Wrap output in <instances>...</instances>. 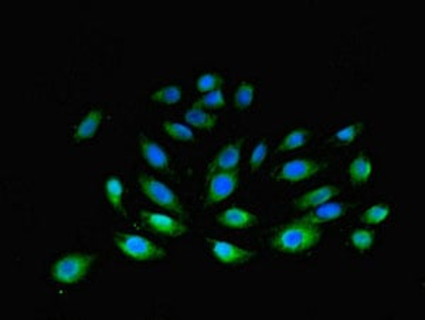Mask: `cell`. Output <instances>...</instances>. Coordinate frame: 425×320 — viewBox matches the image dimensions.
Listing matches in <instances>:
<instances>
[{
    "instance_id": "cell-20",
    "label": "cell",
    "mask_w": 425,
    "mask_h": 320,
    "mask_svg": "<svg viewBox=\"0 0 425 320\" xmlns=\"http://www.w3.org/2000/svg\"><path fill=\"white\" fill-rule=\"evenodd\" d=\"M163 131L175 140L179 142H192L195 140V133L190 128H188L183 124L175 122V121H164L163 122Z\"/></svg>"
},
{
    "instance_id": "cell-24",
    "label": "cell",
    "mask_w": 425,
    "mask_h": 320,
    "mask_svg": "<svg viewBox=\"0 0 425 320\" xmlns=\"http://www.w3.org/2000/svg\"><path fill=\"white\" fill-rule=\"evenodd\" d=\"M351 239L359 253H367L374 244V234L369 229H355Z\"/></svg>"
},
{
    "instance_id": "cell-18",
    "label": "cell",
    "mask_w": 425,
    "mask_h": 320,
    "mask_svg": "<svg viewBox=\"0 0 425 320\" xmlns=\"http://www.w3.org/2000/svg\"><path fill=\"white\" fill-rule=\"evenodd\" d=\"M185 119L189 125L196 126L199 129H213L217 124V118L204 111V108L199 105H193L185 115Z\"/></svg>"
},
{
    "instance_id": "cell-27",
    "label": "cell",
    "mask_w": 425,
    "mask_h": 320,
    "mask_svg": "<svg viewBox=\"0 0 425 320\" xmlns=\"http://www.w3.org/2000/svg\"><path fill=\"white\" fill-rule=\"evenodd\" d=\"M267 153H268V145H267L266 140L260 142L257 146L252 149L251 156H249V166H251L252 172L260 171V168L263 166L264 160L267 157Z\"/></svg>"
},
{
    "instance_id": "cell-6",
    "label": "cell",
    "mask_w": 425,
    "mask_h": 320,
    "mask_svg": "<svg viewBox=\"0 0 425 320\" xmlns=\"http://www.w3.org/2000/svg\"><path fill=\"white\" fill-rule=\"evenodd\" d=\"M240 182L238 169L230 172H217L211 175L207 189V203H220L228 199Z\"/></svg>"
},
{
    "instance_id": "cell-15",
    "label": "cell",
    "mask_w": 425,
    "mask_h": 320,
    "mask_svg": "<svg viewBox=\"0 0 425 320\" xmlns=\"http://www.w3.org/2000/svg\"><path fill=\"white\" fill-rule=\"evenodd\" d=\"M372 171H373V166H372L370 159L366 154H359L351 162L348 172H349L351 182L355 186H360V185L367 183V180L372 176Z\"/></svg>"
},
{
    "instance_id": "cell-5",
    "label": "cell",
    "mask_w": 425,
    "mask_h": 320,
    "mask_svg": "<svg viewBox=\"0 0 425 320\" xmlns=\"http://www.w3.org/2000/svg\"><path fill=\"white\" fill-rule=\"evenodd\" d=\"M322 165L312 159H294L284 164L277 172V180L298 183L320 172Z\"/></svg>"
},
{
    "instance_id": "cell-19",
    "label": "cell",
    "mask_w": 425,
    "mask_h": 320,
    "mask_svg": "<svg viewBox=\"0 0 425 320\" xmlns=\"http://www.w3.org/2000/svg\"><path fill=\"white\" fill-rule=\"evenodd\" d=\"M182 97H183V90L179 86L172 84V86L162 87L155 93H152L150 101L162 105H175L182 100Z\"/></svg>"
},
{
    "instance_id": "cell-10",
    "label": "cell",
    "mask_w": 425,
    "mask_h": 320,
    "mask_svg": "<svg viewBox=\"0 0 425 320\" xmlns=\"http://www.w3.org/2000/svg\"><path fill=\"white\" fill-rule=\"evenodd\" d=\"M217 222L228 229H247L257 224L259 218L252 213L242 210L240 207H233L221 211L216 217Z\"/></svg>"
},
{
    "instance_id": "cell-13",
    "label": "cell",
    "mask_w": 425,
    "mask_h": 320,
    "mask_svg": "<svg viewBox=\"0 0 425 320\" xmlns=\"http://www.w3.org/2000/svg\"><path fill=\"white\" fill-rule=\"evenodd\" d=\"M103 118H104V114L101 109L89 111V114L84 116V119L75 128V132L72 135L74 140L81 143V142L93 139L103 122Z\"/></svg>"
},
{
    "instance_id": "cell-17",
    "label": "cell",
    "mask_w": 425,
    "mask_h": 320,
    "mask_svg": "<svg viewBox=\"0 0 425 320\" xmlns=\"http://www.w3.org/2000/svg\"><path fill=\"white\" fill-rule=\"evenodd\" d=\"M310 138V132L305 128H295L289 131L281 143L277 147V152H292L295 149H299L308 143Z\"/></svg>"
},
{
    "instance_id": "cell-26",
    "label": "cell",
    "mask_w": 425,
    "mask_h": 320,
    "mask_svg": "<svg viewBox=\"0 0 425 320\" xmlns=\"http://www.w3.org/2000/svg\"><path fill=\"white\" fill-rule=\"evenodd\" d=\"M196 105L202 107V108H207V109H220L225 105V101H224V97H223V93L221 90H214L211 93H207L204 94L197 102Z\"/></svg>"
},
{
    "instance_id": "cell-16",
    "label": "cell",
    "mask_w": 425,
    "mask_h": 320,
    "mask_svg": "<svg viewBox=\"0 0 425 320\" xmlns=\"http://www.w3.org/2000/svg\"><path fill=\"white\" fill-rule=\"evenodd\" d=\"M105 197L108 200V203L111 204V207L122 214L125 213L124 208V183L118 176H111L107 179L105 182Z\"/></svg>"
},
{
    "instance_id": "cell-12",
    "label": "cell",
    "mask_w": 425,
    "mask_h": 320,
    "mask_svg": "<svg viewBox=\"0 0 425 320\" xmlns=\"http://www.w3.org/2000/svg\"><path fill=\"white\" fill-rule=\"evenodd\" d=\"M241 159V140L225 145L214 159V171L230 172L238 168Z\"/></svg>"
},
{
    "instance_id": "cell-14",
    "label": "cell",
    "mask_w": 425,
    "mask_h": 320,
    "mask_svg": "<svg viewBox=\"0 0 425 320\" xmlns=\"http://www.w3.org/2000/svg\"><path fill=\"white\" fill-rule=\"evenodd\" d=\"M346 213V206L344 203H323L318 207H315L313 211H310L305 220H308L312 224H322L329 222L333 220H339L344 217Z\"/></svg>"
},
{
    "instance_id": "cell-21",
    "label": "cell",
    "mask_w": 425,
    "mask_h": 320,
    "mask_svg": "<svg viewBox=\"0 0 425 320\" xmlns=\"http://www.w3.org/2000/svg\"><path fill=\"white\" fill-rule=\"evenodd\" d=\"M221 84H223V78L220 76V74L213 71V72H204L197 78L196 88L199 93L207 94L214 90H218Z\"/></svg>"
},
{
    "instance_id": "cell-1",
    "label": "cell",
    "mask_w": 425,
    "mask_h": 320,
    "mask_svg": "<svg viewBox=\"0 0 425 320\" xmlns=\"http://www.w3.org/2000/svg\"><path fill=\"white\" fill-rule=\"evenodd\" d=\"M320 238L322 232L318 224H312L303 218L278 228L271 239V246L282 254L296 255L316 247Z\"/></svg>"
},
{
    "instance_id": "cell-25",
    "label": "cell",
    "mask_w": 425,
    "mask_h": 320,
    "mask_svg": "<svg viewBox=\"0 0 425 320\" xmlns=\"http://www.w3.org/2000/svg\"><path fill=\"white\" fill-rule=\"evenodd\" d=\"M363 125L362 124H351L340 131H337L333 135V139L340 143H352L356 140V138L362 133Z\"/></svg>"
},
{
    "instance_id": "cell-2",
    "label": "cell",
    "mask_w": 425,
    "mask_h": 320,
    "mask_svg": "<svg viewBox=\"0 0 425 320\" xmlns=\"http://www.w3.org/2000/svg\"><path fill=\"white\" fill-rule=\"evenodd\" d=\"M94 261H96V255H89L82 253L68 254L57 260L51 265L50 275L58 284L72 285L87 276Z\"/></svg>"
},
{
    "instance_id": "cell-7",
    "label": "cell",
    "mask_w": 425,
    "mask_h": 320,
    "mask_svg": "<svg viewBox=\"0 0 425 320\" xmlns=\"http://www.w3.org/2000/svg\"><path fill=\"white\" fill-rule=\"evenodd\" d=\"M206 243L210 246L211 254L216 257V260L224 265H241L254 257L252 251L220 241V239L206 238Z\"/></svg>"
},
{
    "instance_id": "cell-8",
    "label": "cell",
    "mask_w": 425,
    "mask_h": 320,
    "mask_svg": "<svg viewBox=\"0 0 425 320\" xmlns=\"http://www.w3.org/2000/svg\"><path fill=\"white\" fill-rule=\"evenodd\" d=\"M140 220L149 229L167 235V236H172V238L182 236L188 231V227L182 221L172 218V217H167L164 214H159V213L142 211Z\"/></svg>"
},
{
    "instance_id": "cell-4",
    "label": "cell",
    "mask_w": 425,
    "mask_h": 320,
    "mask_svg": "<svg viewBox=\"0 0 425 320\" xmlns=\"http://www.w3.org/2000/svg\"><path fill=\"white\" fill-rule=\"evenodd\" d=\"M139 187L140 190L157 206L178 213L181 215H185V208L181 203V200L178 199V196L175 194V192L167 187L164 183L159 182L157 179L149 176V175H140L138 179Z\"/></svg>"
},
{
    "instance_id": "cell-9",
    "label": "cell",
    "mask_w": 425,
    "mask_h": 320,
    "mask_svg": "<svg viewBox=\"0 0 425 320\" xmlns=\"http://www.w3.org/2000/svg\"><path fill=\"white\" fill-rule=\"evenodd\" d=\"M138 145H139V150H140L143 159L146 160L149 166H152L153 169H157V171H166L169 168V164H170L169 156L156 142L149 139L146 135L139 133Z\"/></svg>"
},
{
    "instance_id": "cell-11",
    "label": "cell",
    "mask_w": 425,
    "mask_h": 320,
    "mask_svg": "<svg viewBox=\"0 0 425 320\" xmlns=\"http://www.w3.org/2000/svg\"><path fill=\"white\" fill-rule=\"evenodd\" d=\"M336 194H339V189L332 185H326L322 187H318L315 190H310L305 194H302L299 199L295 200V207L298 210H308V208H315L330 199H333Z\"/></svg>"
},
{
    "instance_id": "cell-3",
    "label": "cell",
    "mask_w": 425,
    "mask_h": 320,
    "mask_svg": "<svg viewBox=\"0 0 425 320\" xmlns=\"http://www.w3.org/2000/svg\"><path fill=\"white\" fill-rule=\"evenodd\" d=\"M115 246L122 254L139 262L159 261L166 257L163 248L152 243L150 239L136 234H117Z\"/></svg>"
},
{
    "instance_id": "cell-23",
    "label": "cell",
    "mask_w": 425,
    "mask_h": 320,
    "mask_svg": "<svg viewBox=\"0 0 425 320\" xmlns=\"http://www.w3.org/2000/svg\"><path fill=\"white\" fill-rule=\"evenodd\" d=\"M391 210L387 204H374L370 208H367L363 214V221L369 225H376V224H380L383 221H386L390 215Z\"/></svg>"
},
{
    "instance_id": "cell-22",
    "label": "cell",
    "mask_w": 425,
    "mask_h": 320,
    "mask_svg": "<svg viewBox=\"0 0 425 320\" xmlns=\"http://www.w3.org/2000/svg\"><path fill=\"white\" fill-rule=\"evenodd\" d=\"M254 93H255V90H254L252 84H249V83L241 84L237 88L235 94H234V105H235V108L240 109V111L248 109L252 105V102H254Z\"/></svg>"
}]
</instances>
